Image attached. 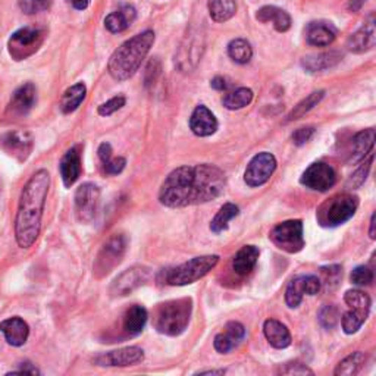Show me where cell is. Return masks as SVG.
Instances as JSON below:
<instances>
[{"mask_svg": "<svg viewBox=\"0 0 376 376\" xmlns=\"http://www.w3.org/2000/svg\"><path fill=\"white\" fill-rule=\"evenodd\" d=\"M228 55L236 64L244 65L250 62L253 56V49L247 40L236 38L228 45Z\"/></svg>", "mask_w": 376, "mask_h": 376, "instance_id": "35", "label": "cell"}, {"mask_svg": "<svg viewBox=\"0 0 376 376\" xmlns=\"http://www.w3.org/2000/svg\"><path fill=\"white\" fill-rule=\"evenodd\" d=\"M125 250H126V238L122 234H115L106 241L102 252L99 253L96 262V270L102 272L100 277H102V275H108L121 262L125 254Z\"/></svg>", "mask_w": 376, "mask_h": 376, "instance_id": "14", "label": "cell"}, {"mask_svg": "<svg viewBox=\"0 0 376 376\" xmlns=\"http://www.w3.org/2000/svg\"><path fill=\"white\" fill-rule=\"evenodd\" d=\"M369 316V312L365 310H357V309H350L344 316L341 317V325L345 334H356V332L363 326Z\"/></svg>", "mask_w": 376, "mask_h": 376, "instance_id": "38", "label": "cell"}, {"mask_svg": "<svg viewBox=\"0 0 376 376\" xmlns=\"http://www.w3.org/2000/svg\"><path fill=\"white\" fill-rule=\"evenodd\" d=\"M321 273L324 277V282L326 285V288H335L342 277V269L340 265H329V266H324L321 268Z\"/></svg>", "mask_w": 376, "mask_h": 376, "instance_id": "42", "label": "cell"}, {"mask_svg": "<svg viewBox=\"0 0 376 376\" xmlns=\"http://www.w3.org/2000/svg\"><path fill=\"white\" fill-rule=\"evenodd\" d=\"M193 313L191 298H178L164 303L157 308L154 314V328L164 335H181L190 324Z\"/></svg>", "mask_w": 376, "mask_h": 376, "instance_id": "4", "label": "cell"}, {"mask_svg": "<svg viewBox=\"0 0 376 376\" xmlns=\"http://www.w3.org/2000/svg\"><path fill=\"white\" fill-rule=\"evenodd\" d=\"M61 177L65 187H71L77 182L81 175V147H71L62 157L61 165Z\"/></svg>", "mask_w": 376, "mask_h": 376, "instance_id": "22", "label": "cell"}, {"mask_svg": "<svg viewBox=\"0 0 376 376\" xmlns=\"http://www.w3.org/2000/svg\"><path fill=\"white\" fill-rule=\"evenodd\" d=\"M0 146L8 154L22 162L31 153L33 137L27 131H10L0 137Z\"/></svg>", "mask_w": 376, "mask_h": 376, "instance_id": "16", "label": "cell"}, {"mask_svg": "<svg viewBox=\"0 0 376 376\" xmlns=\"http://www.w3.org/2000/svg\"><path fill=\"white\" fill-rule=\"evenodd\" d=\"M342 61V53L331 50L319 55H310L303 57L301 65L308 72H322L329 68L337 66Z\"/></svg>", "mask_w": 376, "mask_h": 376, "instance_id": "26", "label": "cell"}, {"mask_svg": "<svg viewBox=\"0 0 376 376\" xmlns=\"http://www.w3.org/2000/svg\"><path fill=\"white\" fill-rule=\"evenodd\" d=\"M30 2H31V5H33L34 9L43 10V9H48L50 6L52 0H30Z\"/></svg>", "mask_w": 376, "mask_h": 376, "instance_id": "50", "label": "cell"}, {"mask_svg": "<svg viewBox=\"0 0 376 376\" xmlns=\"http://www.w3.org/2000/svg\"><path fill=\"white\" fill-rule=\"evenodd\" d=\"M154 33L147 30L122 43L109 59L108 69L110 77L117 81L131 78L141 66L143 61L146 59L147 53L154 45Z\"/></svg>", "mask_w": 376, "mask_h": 376, "instance_id": "3", "label": "cell"}, {"mask_svg": "<svg viewBox=\"0 0 376 376\" xmlns=\"http://www.w3.org/2000/svg\"><path fill=\"white\" fill-rule=\"evenodd\" d=\"M244 337H245V328L240 322H229L226 324L225 331L215 337L213 341L215 350L221 354H228L244 340Z\"/></svg>", "mask_w": 376, "mask_h": 376, "instance_id": "18", "label": "cell"}, {"mask_svg": "<svg viewBox=\"0 0 376 376\" xmlns=\"http://www.w3.org/2000/svg\"><path fill=\"white\" fill-rule=\"evenodd\" d=\"M361 5H363V0H350V10L357 12Z\"/></svg>", "mask_w": 376, "mask_h": 376, "instance_id": "54", "label": "cell"}, {"mask_svg": "<svg viewBox=\"0 0 376 376\" xmlns=\"http://www.w3.org/2000/svg\"><path fill=\"white\" fill-rule=\"evenodd\" d=\"M376 45V28L373 18L368 21L363 27L356 31L349 41H347V48L353 53H365L373 49Z\"/></svg>", "mask_w": 376, "mask_h": 376, "instance_id": "23", "label": "cell"}, {"mask_svg": "<svg viewBox=\"0 0 376 376\" xmlns=\"http://www.w3.org/2000/svg\"><path fill=\"white\" fill-rule=\"evenodd\" d=\"M0 332L5 335L8 344L13 347H21L27 342L28 335H30V326L21 317L13 316L0 322Z\"/></svg>", "mask_w": 376, "mask_h": 376, "instance_id": "19", "label": "cell"}, {"mask_svg": "<svg viewBox=\"0 0 376 376\" xmlns=\"http://www.w3.org/2000/svg\"><path fill=\"white\" fill-rule=\"evenodd\" d=\"M325 96V92L324 90H319V92H313L312 94H309L306 99H303L301 102L290 112V115H288L287 118V122H291V121H297L300 118L305 117V115L308 112H310L314 106H317L321 103V100L324 99Z\"/></svg>", "mask_w": 376, "mask_h": 376, "instance_id": "37", "label": "cell"}, {"mask_svg": "<svg viewBox=\"0 0 376 376\" xmlns=\"http://www.w3.org/2000/svg\"><path fill=\"white\" fill-rule=\"evenodd\" d=\"M99 157H100V161L105 162L108 161L109 157H112L113 152H112V146L109 143H103V144H100V147H99Z\"/></svg>", "mask_w": 376, "mask_h": 376, "instance_id": "48", "label": "cell"}, {"mask_svg": "<svg viewBox=\"0 0 376 376\" xmlns=\"http://www.w3.org/2000/svg\"><path fill=\"white\" fill-rule=\"evenodd\" d=\"M269 238L280 250L291 254L301 252L306 244L303 222L300 219H290L278 224L270 231Z\"/></svg>", "mask_w": 376, "mask_h": 376, "instance_id": "7", "label": "cell"}, {"mask_svg": "<svg viewBox=\"0 0 376 376\" xmlns=\"http://www.w3.org/2000/svg\"><path fill=\"white\" fill-rule=\"evenodd\" d=\"M136 20V9L129 5L122 6L120 10H115L105 18V27L113 34L125 31Z\"/></svg>", "mask_w": 376, "mask_h": 376, "instance_id": "28", "label": "cell"}, {"mask_svg": "<svg viewBox=\"0 0 376 376\" xmlns=\"http://www.w3.org/2000/svg\"><path fill=\"white\" fill-rule=\"evenodd\" d=\"M210 87L215 90H218V92H224L228 89V84L225 81V78L222 77H215L212 81H210Z\"/></svg>", "mask_w": 376, "mask_h": 376, "instance_id": "49", "label": "cell"}, {"mask_svg": "<svg viewBox=\"0 0 376 376\" xmlns=\"http://www.w3.org/2000/svg\"><path fill=\"white\" fill-rule=\"evenodd\" d=\"M85 94H87V89L82 82H77L74 85H71L61 99L62 112L64 113L75 112L80 108V105L84 102Z\"/></svg>", "mask_w": 376, "mask_h": 376, "instance_id": "31", "label": "cell"}, {"mask_svg": "<svg viewBox=\"0 0 376 376\" xmlns=\"http://www.w3.org/2000/svg\"><path fill=\"white\" fill-rule=\"evenodd\" d=\"M372 162H373V154H370L369 161H365V164H361V166L353 173L350 180L347 181V184H345L347 188H350V190H356V188L365 184V181L368 178V173H369L370 166H372Z\"/></svg>", "mask_w": 376, "mask_h": 376, "instance_id": "41", "label": "cell"}, {"mask_svg": "<svg viewBox=\"0 0 376 376\" xmlns=\"http://www.w3.org/2000/svg\"><path fill=\"white\" fill-rule=\"evenodd\" d=\"M301 185H305L309 190L325 193L337 182V172L331 165L325 162L312 164L300 178Z\"/></svg>", "mask_w": 376, "mask_h": 376, "instance_id": "9", "label": "cell"}, {"mask_svg": "<svg viewBox=\"0 0 376 376\" xmlns=\"http://www.w3.org/2000/svg\"><path fill=\"white\" fill-rule=\"evenodd\" d=\"M365 361H366V354L361 352H356L350 356H347L344 360H341L334 373L335 376H353L361 368H363Z\"/></svg>", "mask_w": 376, "mask_h": 376, "instance_id": "36", "label": "cell"}, {"mask_svg": "<svg viewBox=\"0 0 376 376\" xmlns=\"http://www.w3.org/2000/svg\"><path fill=\"white\" fill-rule=\"evenodd\" d=\"M225 369H212V370H198L196 375H224Z\"/></svg>", "mask_w": 376, "mask_h": 376, "instance_id": "52", "label": "cell"}, {"mask_svg": "<svg viewBox=\"0 0 376 376\" xmlns=\"http://www.w3.org/2000/svg\"><path fill=\"white\" fill-rule=\"evenodd\" d=\"M253 100V92L247 87H241L236 92H231L224 96L222 105L229 110H238L245 106H249Z\"/></svg>", "mask_w": 376, "mask_h": 376, "instance_id": "34", "label": "cell"}, {"mask_svg": "<svg viewBox=\"0 0 376 376\" xmlns=\"http://www.w3.org/2000/svg\"><path fill=\"white\" fill-rule=\"evenodd\" d=\"M74 200H75V215L78 221L82 224L92 222L96 218L100 205L99 187L92 182H85L80 185L75 191Z\"/></svg>", "mask_w": 376, "mask_h": 376, "instance_id": "10", "label": "cell"}, {"mask_svg": "<svg viewBox=\"0 0 376 376\" xmlns=\"http://www.w3.org/2000/svg\"><path fill=\"white\" fill-rule=\"evenodd\" d=\"M226 187L225 172L209 164L181 166L172 171L162 182L159 200L166 208L203 205L218 198Z\"/></svg>", "mask_w": 376, "mask_h": 376, "instance_id": "1", "label": "cell"}, {"mask_svg": "<svg viewBox=\"0 0 376 376\" xmlns=\"http://www.w3.org/2000/svg\"><path fill=\"white\" fill-rule=\"evenodd\" d=\"M277 169V159L272 153L262 152L256 154L245 168L244 181L249 187H260L266 184Z\"/></svg>", "mask_w": 376, "mask_h": 376, "instance_id": "11", "label": "cell"}, {"mask_svg": "<svg viewBox=\"0 0 376 376\" xmlns=\"http://www.w3.org/2000/svg\"><path fill=\"white\" fill-rule=\"evenodd\" d=\"M344 301H345V305L349 306L350 309L370 312L372 300L366 293L360 291V290H349V291H347L344 294Z\"/></svg>", "mask_w": 376, "mask_h": 376, "instance_id": "39", "label": "cell"}, {"mask_svg": "<svg viewBox=\"0 0 376 376\" xmlns=\"http://www.w3.org/2000/svg\"><path fill=\"white\" fill-rule=\"evenodd\" d=\"M375 219H376V215L373 213V215H372V218H370V231H369V236H370L372 240L376 238V231H375L376 224H375Z\"/></svg>", "mask_w": 376, "mask_h": 376, "instance_id": "53", "label": "cell"}, {"mask_svg": "<svg viewBox=\"0 0 376 376\" xmlns=\"http://www.w3.org/2000/svg\"><path fill=\"white\" fill-rule=\"evenodd\" d=\"M259 256L260 250L256 245H244V247H241L234 256L233 269L236 270V273L241 275V277L249 275L254 269Z\"/></svg>", "mask_w": 376, "mask_h": 376, "instance_id": "29", "label": "cell"}, {"mask_svg": "<svg viewBox=\"0 0 376 376\" xmlns=\"http://www.w3.org/2000/svg\"><path fill=\"white\" fill-rule=\"evenodd\" d=\"M150 269L146 266H133L118 275L110 285V294L113 297H124L136 291L137 288L147 282Z\"/></svg>", "mask_w": 376, "mask_h": 376, "instance_id": "12", "label": "cell"}, {"mask_svg": "<svg viewBox=\"0 0 376 376\" xmlns=\"http://www.w3.org/2000/svg\"><path fill=\"white\" fill-rule=\"evenodd\" d=\"M278 373L280 375H301V376L314 375V372L310 368L300 363V361H291V363H287V365L281 366Z\"/></svg>", "mask_w": 376, "mask_h": 376, "instance_id": "45", "label": "cell"}, {"mask_svg": "<svg viewBox=\"0 0 376 376\" xmlns=\"http://www.w3.org/2000/svg\"><path fill=\"white\" fill-rule=\"evenodd\" d=\"M337 38V28L328 21H313L306 27V40L316 48H326Z\"/></svg>", "mask_w": 376, "mask_h": 376, "instance_id": "17", "label": "cell"}, {"mask_svg": "<svg viewBox=\"0 0 376 376\" xmlns=\"http://www.w3.org/2000/svg\"><path fill=\"white\" fill-rule=\"evenodd\" d=\"M144 360V352L140 347H125V349L113 350L106 354L97 356L93 361L97 366H113V368H126L141 363Z\"/></svg>", "mask_w": 376, "mask_h": 376, "instance_id": "15", "label": "cell"}, {"mask_svg": "<svg viewBox=\"0 0 376 376\" xmlns=\"http://www.w3.org/2000/svg\"><path fill=\"white\" fill-rule=\"evenodd\" d=\"M340 310L335 306H324L319 313H317V319H319V324L325 329H332L335 328V325L340 322Z\"/></svg>", "mask_w": 376, "mask_h": 376, "instance_id": "40", "label": "cell"}, {"mask_svg": "<svg viewBox=\"0 0 376 376\" xmlns=\"http://www.w3.org/2000/svg\"><path fill=\"white\" fill-rule=\"evenodd\" d=\"M375 146V128L365 129V131L357 133L352 140V147L349 153V164L356 165L363 162L366 156L372 153Z\"/></svg>", "mask_w": 376, "mask_h": 376, "instance_id": "21", "label": "cell"}, {"mask_svg": "<svg viewBox=\"0 0 376 376\" xmlns=\"http://www.w3.org/2000/svg\"><path fill=\"white\" fill-rule=\"evenodd\" d=\"M37 90L34 84L27 82L21 85L20 89L13 93L10 103H9V110L13 115H27L30 112L36 103V96Z\"/></svg>", "mask_w": 376, "mask_h": 376, "instance_id": "24", "label": "cell"}, {"mask_svg": "<svg viewBox=\"0 0 376 376\" xmlns=\"http://www.w3.org/2000/svg\"><path fill=\"white\" fill-rule=\"evenodd\" d=\"M219 256L218 254H208V256H198L188 262L173 268L166 272V284L172 287H182L190 285L203 277L218 265Z\"/></svg>", "mask_w": 376, "mask_h": 376, "instance_id": "6", "label": "cell"}, {"mask_svg": "<svg viewBox=\"0 0 376 376\" xmlns=\"http://www.w3.org/2000/svg\"><path fill=\"white\" fill-rule=\"evenodd\" d=\"M350 280L354 285H359V287L370 285L373 282V270L368 266H357L352 272Z\"/></svg>", "mask_w": 376, "mask_h": 376, "instance_id": "43", "label": "cell"}, {"mask_svg": "<svg viewBox=\"0 0 376 376\" xmlns=\"http://www.w3.org/2000/svg\"><path fill=\"white\" fill-rule=\"evenodd\" d=\"M43 31L34 27H25L18 30L17 33H13L9 38L8 48H9V55L15 61H22L27 59L28 56H31L38 50L43 43Z\"/></svg>", "mask_w": 376, "mask_h": 376, "instance_id": "8", "label": "cell"}, {"mask_svg": "<svg viewBox=\"0 0 376 376\" xmlns=\"http://www.w3.org/2000/svg\"><path fill=\"white\" fill-rule=\"evenodd\" d=\"M208 8L213 21L225 22L236 15L237 2L236 0H209Z\"/></svg>", "mask_w": 376, "mask_h": 376, "instance_id": "32", "label": "cell"}, {"mask_svg": "<svg viewBox=\"0 0 376 376\" xmlns=\"http://www.w3.org/2000/svg\"><path fill=\"white\" fill-rule=\"evenodd\" d=\"M103 165V169L105 172L108 173V175H118V173H121L124 169H125V165H126V161L124 157H109L108 161L102 162Z\"/></svg>", "mask_w": 376, "mask_h": 376, "instance_id": "46", "label": "cell"}, {"mask_svg": "<svg viewBox=\"0 0 376 376\" xmlns=\"http://www.w3.org/2000/svg\"><path fill=\"white\" fill-rule=\"evenodd\" d=\"M314 134V128L313 126H303L298 128L293 134V143L296 146H303V144H306Z\"/></svg>", "mask_w": 376, "mask_h": 376, "instance_id": "47", "label": "cell"}, {"mask_svg": "<svg viewBox=\"0 0 376 376\" xmlns=\"http://www.w3.org/2000/svg\"><path fill=\"white\" fill-rule=\"evenodd\" d=\"M240 213V209L234 203H225L219 212L216 213L213 221L210 222V231L215 234H221L225 229H228V224L237 218Z\"/></svg>", "mask_w": 376, "mask_h": 376, "instance_id": "33", "label": "cell"}, {"mask_svg": "<svg viewBox=\"0 0 376 376\" xmlns=\"http://www.w3.org/2000/svg\"><path fill=\"white\" fill-rule=\"evenodd\" d=\"M125 102L126 100L124 96L112 97L110 100H108V102L100 105L97 112H99L100 117H110V115H113L115 112H118L120 109H122L125 106Z\"/></svg>", "mask_w": 376, "mask_h": 376, "instance_id": "44", "label": "cell"}, {"mask_svg": "<svg viewBox=\"0 0 376 376\" xmlns=\"http://www.w3.org/2000/svg\"><path fill=\"white\" fill-rule=\"evenodd\" d=\"M256 18L260 22H272L278 33H285L291 28V17L277 6H263L257 10Z\"/></svg>", "mask_w": 376, "mask_h": 376, "instance_id": "27", "label": "cell"}, {"mask_svg": "<svg viewBox=\"0 0 376 376\" xmlns=\"http://www.w3.org/2000/svg\"><path fill=\"white\" fill-rule=\"evenodd\" d=\"M359 208L357 196L344 193L331 197L321 208L317 209L316 218L321 226L337 228L349 222L356 215Z\"/></svg>", "mask_w": 376, "mask_h": 376, "instance_id": "5", "label": "cell"}, {"mask_svg": "<svg viewBox=\"0 0 376 376\" xmlns=\"http://www.w3.org/2000/svg\"><path fill=\"white\" fill-rule=\"evenodd\" d=\"M191 131L198 137H209L213 136L218 129V120L215 115L203 105H200L194 109L190 118Z\"/></svg>", "mask_w": 376, "mask_h": 376, "instance_id": "20", "label": "cell"}, {"mask_svg": "<svg viewBox=\"0 0 376 376\" xmlns=\"http://www.w3.org/2000/svg\"><path fill=\"white\" fill-rule=\"evenodd\" d=\"M69 2L72 3V6H74L75 9L82 10V9H85L87 6H89L90 0H69Z\"/></svg>", "mask_w": 376, "mask_h": 376, "instance_id": "51", "label": "cell"}, {"mask_svg": "<svg viewBox=\"0 0 376 376\" xmlns=\"http://www.w3.org/2000/svg\"><path fill=\"white\" fill-rule=\"evenodd\" d=\"M263 334L268 340V342L273 347V349H287L291 344V334L288 328L277 321V319H268L263 324Z\"/></svg>", "mask_w": 376, "mask_h": 376, "instance_id": "25", "label": "cell"}, {"mask_svg": "<svg viewBox=\"0 0 376 376\" xmlns=\"http://www.w3.org/2000/svg\"><path fill=\"white\" fill-rule=\"evenodd\" d=\"M49 185V172L40 169L22 188L15 219V238L21 249H30L40 236Z\"/></svg>", "mask_w": 376, "mask_h": 376, "instance_id": "2", "label": "cell"}, {"mask_svg": "<svg viewBox=\"0 0 376 376\" xmlns=\"http://www.w3.org/2000/svg\"><path fill=\"white\" fill-rule=\"evenodd\" d=\"M322 281L316 275H303V277L294 278L287 287L285 291V303L290 309H296L300 306L303 297L316 296L321 291Z\"/></svg>", "mask_w": 376, "mask_h": 376, "instance_id": "13", "label": "cell"}, {"mask_svg": "<svg viewBox=\"0 0 376 376\" xmlns=\"http://www.w3.org/2000/svg\"><path fill=\"white\" fill-rule=\"evenodd\" d=\"M147 310L140 305L129 308L124 314V329L128 335H138L147 324Z\"/></svg>", "mask_w": 376, "mask_h": 376, "instance_id": "30", "label": "cell"}]
</instances>
